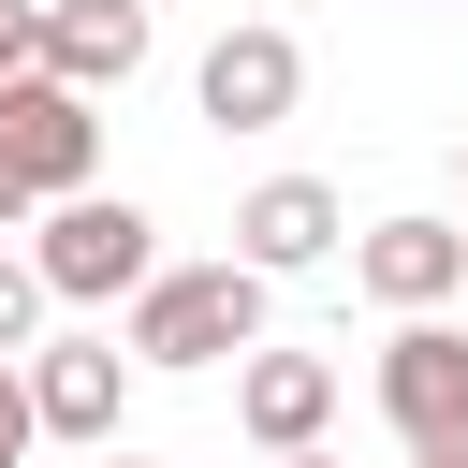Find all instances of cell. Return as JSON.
Returning a JSON list of instances; mask_svg holds the SVG:
<instances>
[{"mask_svg":"<svg viewBox=\"0 0 468 468\" xmlns=\"http://www.w3.org/2000/svg\"><path fill=\"white\" fill-rule=\"evenodd\" d=\"M132 351L146 366H249L263 351V263L249 249L234 263H161L132 292Z\"/></svg>","mask_w":468,"mask_h":468,"instance_id":"6da1fadb","label":"cell"},{"mask_svg":"<svg viewBox=\"0 0 468 468\" xmlns=\"http://www.w3.org/2000/svg\"><path fill=\"white\" fill-rule=\"evenodd\" d=\"M29 263H44V292H58V307H117V292H146V278H161V219H146L132 190H117V205H102V190H73V205L44 219V249H29Z\"/></svg>","mask_w":468,"mask_h":468,"instance_id":"7a4b0ae2","label":"cell"},{"mask_svg":"<svg viewBox=\"0 0 468 468\" xmlns=\"http://www.w3.org/2000/svg\"><path fill=\"white\" fill-rule=\"evenodd\" d=\"M380 424H395L410 453H468V336H453L439 307H410V322L380 336Z\"/></svg>","mask_w":468,"mask_h":468,"instance_id":"3957f363","label":"cell"},{"mask_svg":"<svg viewBox=\"0 0 468 468\" xmlns=\"http://www.w3.org/2000/svg\"><path fill=\"white\" fill-rule=\"evenodd\" d=\"M0 161H15L44 205H73V190H88V161H102V117H88V88H58V73H15V88H0Z\"/></svg>","mask_w":468,"mask_h":468,"instance_id":"277c9868","label":"cell"},{"mask_svg":"<svg viewBox=\"0 0 468 468\" xmlns=\"http://www.w3.org/2000/svg\"><path fill=\"white\" fill-rule=\"evenodd\" d=\"M190 102H205L219 132H278V117L307 102V44L249 15V29H219V44H205V73H190Z\"/></svg>","mask_w":468,"mask_h":468,"instance_id":"5b68a950","label":"cell"},{"mask_svg":"<svg viewBox=\"0 0 468 468\" xmlns=\"http://www.w3.org/2000/svg\"><path fill=\"white\" fill-rule=\"evenodd\" d=\"M132 336H58V351H29V395H44V439H117V410H132Z\"/></svg>","mask_w":468,"mask_h":468,"instance_id":"8992f818","label":"cell"},{"mask_svg":"<svg viewBox=\"0 0 468 468\" xmlns=\"http://www.w3.org/2000/svg\"><path fill=\"white\" fill-rule=\"evenodd\" d=\"M234 424H249L263 453H322V424H336V366H322V351H249V366H234Z\"/></svg>","mask_w":468,"mask_h":468,"instance_id":"52a82bcc","label":"cell"},{"mask_svg":"<svg viewBox=\"0 0 468 468\" xmlns=\"http://www.w3.org/2000/svg\"><path fill=\"white\" fill-rule=\"evenodd\" d=\"M44 73L58 88H132L146 73V0H44Z\"/></svg>","mask_w":468,"mask_h":468,"instance_id":"ba28073f","label":"cell"},{"mask_svg":"<svg viewBox=\"0 0 468 468\" xmlns=\"http://www.w3.org/2000/svg\"><path fill=\"white\" fill-rule=\"evenodd\" d=\"M351 278H366V292H380V307L410 322V307L468 292V234H453V219H380V234L351 249Z\"/></svg>","mask_w":468,"mask_h":468,"instance_id":"9c48e42d","label":"cell"},{"mask_svg":"<svg viewBox=\"0 0 468 468\" xmlns=\"http://www.w3.org/2000/svg\"><path fill=\"white\" fill-rule=\"evenodd\" d=\"M234 249H249L263 278H307V263L336 249V190H322V176H263V190L234 205Z\"/></svg>","mask_w":468,"mask_h":468,"instance_id":"30bf717a","label":"cell"},{"mask_svg":"<svg viewBox=\"0 0 468 468\" xmlns=\"http://www.w3.org/2000/svg\"><path fill=\"white\" fill-rule=\"evenodd\" d=\"M29 439H44V395H29V366L0 351V468H29Z\"/></svg>","mask_w":468,"mask_h":468,"instance_id":"8fae6325","label":"cell"},{"mask_svg":"<svg viewBox=\"0 0 468 468\" xmlns=\"http://www.w3.org/2000/svg\"><path fill=\"white\" fill-rule=\"evenodd\" d=\"M29 322H44V263L0 249V351H29Z\"/></svg>","mask_w":468,"mask_h":468,"instance_id":"7c38bea8","label":"cell"},{"mask_svg":"<svg viewBox=\"0 0 468 468\" xmlns=\"http://www.w3.org/2000/svg\"><path fill=\"white\" fill-rule=\"evenodd\" d=\"M44 73V0H0V88Z\"/></svg>","mask_w":468,"mask_h":468,"instance_id":"4fadbf2b","label":"cell"},{"mask_svg":"<svg viewBox=\"0 0 468 468\" xmlns=\"http://www.w3.org/2000/svg\"><path fill=\"white\" fill-rule=\"evenodd\" d=\"M88 468H146V453H117V439H102V453H88Z\"/></svg>","mask_w":468,"mask_h":468,"instance_id":"5bb4252c","label":"cell"},{"mask_svg":"<svg viewBox=\"0 0 468 468\" xmlns=\"http://www.w3.org/2000/svg\"><path fill=\"white\" fill-rule=\"evenodd\" d=\"M278 468H336V453H278Z\"/></svg>","mask_w":468,"mask_h":468,"instance_id":"9a60e30c","label":"cell"},{"mask_svg":"<svg viewBox=\"0 0 468 468\" xmlns=\"http://www.w3.org/2000/svg\"><path fill=\"white\" fill-rule=\"evenodd\" d=\"M410 468H468V453H410Z\"/></svg>","mask_w":468,"mask_h":468,"instance_id":"2e32d148","label":"cell"}]
</instances>
